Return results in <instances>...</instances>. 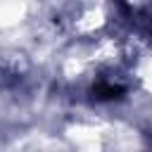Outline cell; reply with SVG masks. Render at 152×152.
Instances as JSON below:
<instances>
[{"instance_id": "1", "label": "cell", "mask_w": 152, "mask_h": 152, "mask_svg": "<svg viewBox=\"0 0 152 152\" xmlns=\"http://www.w3.org/2000/svg\"><path fill=\"white\" fill-rule=\"evenodd\" d=\"M95 97L97 100H114V97H121V88H116V86H97L95 90Z\"/></svg>"}]
</instances>
